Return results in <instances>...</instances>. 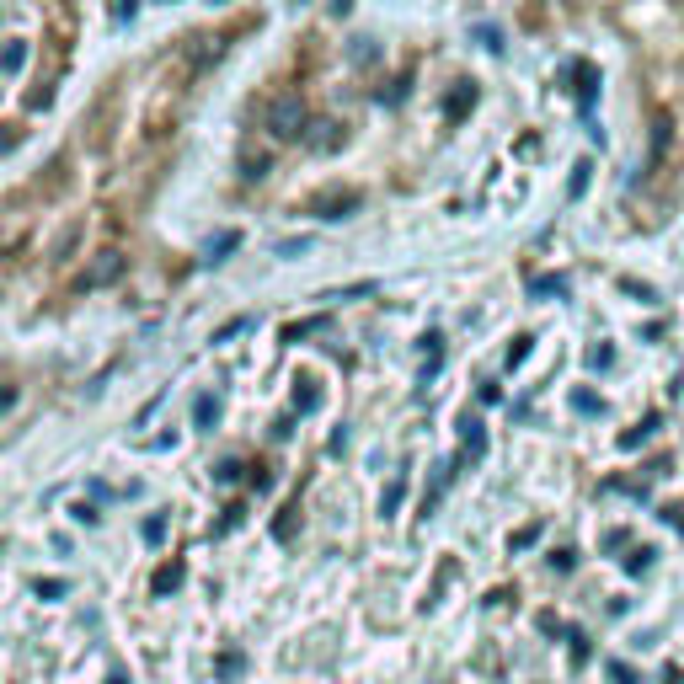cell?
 <instances>
[{"instance_id": "52a82bcc", "label": "cell", "mask_w": 684, "mask_h": 684, "mask_svg": "<svg viewBox=\"0 0 684 684\" xmlns=\"http://www.w3.org/2000/svg\"><path fill=\"white\" fill-rule=\"evenodd\" d=\"M401 497H407V476H396L391 487H385V497H380V513H385V519H391V513L401 508Z\"/></svg>"}, {"instance_id": "603a6c76", "label": "cell", "mask_w": 684, "mask_h": 684, "mask_svg": "<svg viewBox=\"0 0 684 684\" xmlns=\"http://www.w3.org/2000/svg\"><path fill=\"white\" fill-rule=\"evenodd\" d=\"M535 535H540V530H535V524H530V530H519V535H513V551H524V546H535Z\"/></svg>"}, {"instance_id": "ac0fdd59", "label": "cell", "mask_w": 684, "mask_h": 684, "mask_svg": "<svg viewBox=\"0 0 684 684\" xmlns=\"http://www.w3.org/2000/svg\"><path fill=\"white\" fill-rule=\"evenodd\" d=\"M236 476H241V460H220V465H214V481H225V487H230Z\"/></svg>"}, {"instance_id": "8fae6325", "label": "cell", "mask_w": 684, "mask_h": 684, "mask_svg": "<svg viewBox=\"0 0 684 684\" xmlns=\"http://www.w3.org/2000/svg\"><path fill=\"white\" fill-rule=\"evenodd\" d=\"M471 102H476V91H471V86H460V91H449L444 113H449V118H460V113H465V107H471Z\"/></svg>"}, {"instance_id": "6da1fadb", "label": "cell", "mask_w": 684, "mask_h": 684, "mask_svg": "<svg viewBox=\"0 0 684 684\" xmlns=\"http://www.w3.org/2000/svg\"><path fill=\"white\" fill-rule=\"evenodd\" d=\"M305 123H310V118H305L300 91H284V97L268 102V134H273V139H300Z\"/></svg>"}, {"instance_id": "ffe728a7", "label": "cell", "mask_w": 684, "mask_h": 684, "mask_svg": "<svg viewBox=\"0 0 684 684\" xmlns=\"http://www.w3.org/2000/svg\"><path fill=\"white\" fill-rule=\"evenodd\" d=\"M647 567H652V551H636V556H631V562H626V572H636V578H642V572H647Z\"/></svg>"}, {"instance_id": "277c9868", "label": "cell", "mask_w": 684, "mask_h": 684, "mask_svg": "<svg viewBox=\"0 0 684 684\" xmlns=\"http://www.w3.org/2000/svg\"><path fill=\"white\" fill-rule=\"evenodd\" d=\"M321 214V220H342L348 209H359V193H342V188H326V193H316V204H310Z\"/></svg>"}, {"instance_id": "e0dca14e", "label": "cell", "mask_w": 684, "mask_h": 684, "mask_svg": "<svg viewBox=\"0 0 684 684\" xmlns=\"http://www.w3.org/2000/svg\"><path fill=\"white\" fill-rule=\"evenodd\" d=\"M145 540H150V546H161V540H166V519H161V513L145 519Z\"/></svg>"}, {"instance_id": "4fadbf2b", "label": "cell", "mask_w": 684, "mask_h": 684, "mask_svg": "<svg viewBox=\"0 0 684 684\" xmlns=\"http://www.w3.org/2000/svg\"><path fill=\"white\" fill-rule=\"evenodd\" d=\"M353 65H375V38H353Z\"/></svg>"}, {"instance_id": "8992f818", "label": "cell", "mask_w": 684, "mask_h": 684, "mask_svg": "<svg viewBox=\"0 0 684 684\" xmlns=\"http://www.w3.org/2000/svg\"><path fill=\"white\" fill-rule=\"evenodd\" d=\"M460 433H465V455H481V449H487V433H481V423H476V417H465V423H460Z\"/></svg>"}, {"instance_id": "9c48e42d", "label": "cell", "mask_w": 684, "mask_h": 684, "mask_svg": "<svg viewBox=\"0 0 684 684\" xmlns=\"http://www.w3.org/2000/svg\"><path fill=\"white\" fill-rule=\"evenodd\" d=\"M236 246H241V236H236V230H220V236L209 241V262H220L225 252H236Z\"/></svg>"}, {"instance_id": "d6986e66", "label": "cell", "mask_w": 684, "mask_h": 684, "mask_svg": "<svg viewBox=\"0 0 684 684\" xmlns=\"http://www.w3.org/2000/svg\"><path fill=\"white\" fill-rule=\"evenodd\" d=\"M610 679L615 684H636V668L631 663H610Z\"/></svg>"}, {"instance_id": "ba28073f", "label": "cell", "mask_w": 684, "mask_h": 684, "mask_svg": "<svg viewBox=\"0 0 684 684\" xmlns=\"http://www.w3.org/2000/svg\"><path fill=\"white\" fill-rule=\"evenodd\" d=\"M171 588H182V562H166L155 572V594H171Z\"/></svg>"}, {"instance_id": "cb8c5ba5", "label": "cell", "mask_w": 684, "mask_h": 684, "mask_svg": "<svg viewBox=\"0 0 684 684\" xmlns=\"http://www.w3.org/2000/svg\"><path fill=\"white\" fill-rule=\"evenodd\" d=\"M17 139H22V134H17V129H0V155H6V150H11V145H17Z\"/></svg>"}, {"instance_id": "3957f363", "label": "cell", "mask_w": 684, "mask_h": 684, "mask_svg": "<svg viewBox=\"0 0 684 684\" xmlns=\"http://www.w3.org/2000/svg\"><path fill=\"white\" fill-rule=\"evenodd\" d=\"M300 139H305V150H316V155H326V150H337V145H342V129H337L332 118H310Z\"/></svg>"}, {"instance_id": "2e32d148", "label": "cell", "mask_w": 684, "mask_h": 684, "mask_svg": "<svg viewBox=\"0 0 684 684\" xmlns=\"http://www.w3.org/2000/svg\"><path fill=\"white\" fill-rule=\"evenodd\" d=\"M572 407H578L583 417H594V412H604V407H599V396H594V391H578V396H572Z\"/></svg>"}, {"instance_id": "5b68a950", "label": "cell", "mask_w": 684, "mask_h": 684, "mask_svg": "<svg viewBox=\"0 0 684 684\" xmlns=\"http://www.w3.org/2000/svg\"><path fill=\"white\" fill-rule=\"evenodd\" d=\"M27 65V43H6V49H0V75H17Z\"/></svg>"}, {"instance_id": "44dd1931", "label": "cell", "mask_w": 684, "mask_h": 684, "mask_svg": "<svg viewBox=\"0 0 684 684\" xmlns=\"http://www.w3.org/2000/svg\"><path fill=\"white\" fill-rule=\"evenodd\" d=\"M294 407H300V412H316L321 396H316V391H300V396H294Z\"/></svg>"}, {"instance_id": "7a4b0ae2", "label": "cell", "mask_w": 684, "mask_h": 684, "mask_svg": "<svg viewBox=\"0 0 684 684\" xmlns=\"http://www.w3.org/2000/svg\"><path fill=\"white\" fill-rule=\"evenodd\" d=\"M123 278V252H113V246H107V252H97L86 262V273H81V289H107V284H118Z\"/></svg>"}, {"instance_id": "7402d4cb", "label": "cell", "mask_w": 684, "mask_h": 684, "mask_svg": "<svg viewBox=\"0 0 684 684\" xmlns=\"http://www.w3.org/2000/svg\"><path fill=\"white\" fill-rule=\"evenodd\" d=\"M524 353H530V337H519V342L508 348V364H524Z\"/></svg>"}, {"instance_id": "9a60e30c", "label": "cell", "mask_w": 684, "mask_h": 684, "mask_svg": "<svg viewBox=\"0 0 684 684\" xmlns=\"http://www.w3.org/2000/svg\"><path fill=\"white\" fill-rule=\"evenodd\" d=\"M70 594V583L65 578H49V583H38V599H65Z\"/></svg>"}, {"instance_id": "7c38bea8", "label": "cell", "mask_w": 684, "mask_h": 684, "mask_svg": "<svg viewBox=\"0 0 684 684\" xmlns=\"http://www.w3.org/2000/svg\"><path fill=\"white\" fill-rule=\"evenodd\" d=\"M214 417H220V407H214V396H198V401H193V423H198V428H209Z\"/></svg>"}, {"instance_id": "d4e9b609", "label": "cell", "mask_w": 684, "mask_h": 684, "mask_svg": "<svg viewBox=\"0 0 684 684\" xmlns=\"http://www.w3.org/2000/svg\"><path fill=\"white\" fill-rule=\"evenodd\" d=\"M353 6V0H332V11H337V17H342V11H348Z\"/></svg>"}, {"instance_id": "5bb4252c", "label": "cell", "mask_w": 684, "mask_h": 684, "mask_svg": "<svg viewBox=\"0 0 684 684\" xmlns=\"http://www.w3.org/2000/svg\"><path fill=\"white\" fill-rule=\"evenodd\" d=\"M241 668H246V658H241V652H220V679H236Z\"/></svg>"}, {"instance_id": "30bf717a", "label": "cell", "mask_w": 684, "mask_h": 684, "mask_svg": "<svg viewBox=\"0 0 684 684\" xmlns=\"http://www.w3.org/2000/svg\"><path fill=\"white\" fill-rule=\"evenodd\" d=\"M257 316H236V321H225L220 332H214V342H230V337H241V332H252Z\"/></svg>"}]
</instances>
